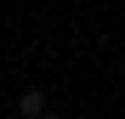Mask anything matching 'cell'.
<instances>
[{
	"mask_svg": "<svg viewBox=\"0 0 125 119\" xmlns=\"http://www.w3.org/2000/svg\"><path fill=\"white\" fill-rule=\"evenodd\" d=\"M40 119H62V113H40Z\"/></svg>",
	"mask_w": 125,
	"mask_h": 119,
	"instance_id": "cell-2",
	"label": "cell"
},
{
	"mask_svg": "<svg viewBox=\"0 0 125 119\" xmlns=\"http://www.w3.org/2000/svg\"><path fill=\"white\" fill-rule=\"evenodd\" d=\"M17 113L40 119V113H46V91H23V96H17Z\"/></svg>",
	"mask_w": 125,
	"mask_h": 119,
	"instance_id": "cell-1",
	"label": "cell"
}]
</instances>
